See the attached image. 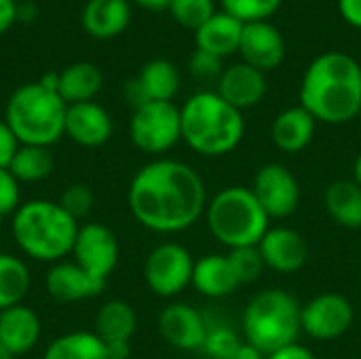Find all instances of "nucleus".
I'll return each instance as SVG.
<instances>
[{"label": "nucleus", "mask_w": 361, "mask_h": 359, "mask_svg": "<svg viewBox=\"0 0 361 359\" xmlns=\"http://www.w3.org/2000/svg\"><path fill=\"white\" fill-rule=\"evenodd\" d=\"M135 2H137V4H142V6H146V8H154V11H159V8H167L171 0H135Z\"/></svg>", "instance_id": "c03bdc74"}, {"label": "nucleus", "mask_w": 361, "mask_h": 359, "mask_svg": "<svg viewBox=\"0 0 361 359\" xmlns=\"http://www.w3.org/2000/svg\"><path fill=\"white\" fill-rule=\"evenodd\" d=\"M53 154L44 146H25L19 144L11 165L6 167L19 184L42 182L53 174Z\"/></svg>", "instance_id": "c85d7f7f"}, {"label": "nucleus", "mask_w": 361, "mask_h": 359, "mask_svg": "<svg viewBox=\"0 0 361 359\" xmlns=\"http://www.w3.org/2000/svg\"><path fill=\"white\" fill-rule=\"evenodd\" d=\"M167 8L182 28L195 32L216 13L214 0H171Z\"/></svg>", "instance_id": "2f4dec72"}, {"label": "nucleus", "mask_w": 361, "mask_h": 359, "mask_svg": "<svg viewBox=\"0 0 361 359\" xmlns=\"http://www.w3.org/2000/svg\"><path fill=\"white\" fill-rule=\"evenodd\" d=\"M188 70L192 76H197L199 80H212V78H220L224 68H222V57L212 55L207 51L195 49V53L190 55L188 61Z\"/></svg>", "instance_id": "c9c22d12"}, {"label": "nucleus", "mask_w": 361, "mask_h": 359, "mask_svg": "<svg viewBox=\"0 0 361 359\" xmlns=\"http://www.w3.org/2000/svg\"><path fill=\"white\" fill-rule=\"evenodd\" d=\"M328 216L343 229H361V186L355 180H334L324 195Z\"/></svg>", "instance_id": "a878e982"}, {"label": "nucleus", "mask_w": 361, "mask_h": 359, "mask_svg": "<svg viewBox=\"0 0 361 359\" xmlns=\"http://www.w3.org/2000/svg\"><path fill=\"white\" fill-rule=\"evenodd\" d=\"M68 104L57 91L38 83L21 85L6 102L4 123L19 144L51 148L66 133Z\"/></svg>", "instance_id": "39448f33"}, {"label": "nucleus", "mask_w": 361, "mask_h": 359, "mask_svg": "<svg viewBox=\"0 0 361 359\" xmlns=\"http://www.w3.org/2000/svg\"><path fill=\"white\" fill-rule=\"evenodd\" d=\"M228 262L239 279V284H254L256 279L262 277L264 273V260L260 256L258 245L254 248H237V250H228Z\"/></svg>", "instance_id": "473e14b6"}, {"label": "nucleus", "mask_w": 361, "mask_h": 359, "mask_svg": "<svg viewBox=\"0 0 361 359\" xmlns=\"http://www.w3.org/2000/svg\"><path fill=\"white\" fill-rule=\"evenodd\" d=\"M195 290L207 298H226L237 292L241 286L228 256L224 254H209L199 260H195L192 269V281Z\"/></svg>", "instance_id": "412c9836"}, {"label": "nucleus", "mask_w": 361, "mask_h": 359, "mask_svg": "<svg viewBox=\"0 0 361 359\" xmlns=\"http://www.w3.org/2000/svg\"><path fill=\"white\" fill-rule=\"evenodd\" d=\"M40 332L42 326L36 311H32L23 303L0 311V345L13 358L34 349L40 339Z\"/></svg>", "instance_id": "6ab92c4d"}, {"label": "nucleus", "mask_w": 361, "mask_h": 359, "mask_svg": "<svg viewBox=\"0 0 361 359\" xmlns=\"http://www.w3.org/2000/svg\"><path fill=\"white\" fill-rule=\"evenodd\" d=\"M131 216L148 231L173 235L190 229L207 207L203 178L186 163L157 159L131 178L127 190Z\"/></svg>", "instance_id": "f257e3e1"}, {"label": "nucleus", "mask_w": 361, "mask_h": 359, "mask_svg": "<svg viewBox=\"0 0 361 359\" xmlns=\"http://www.w3.org/2000/svg\"><path fill=\"white\" fill-rule=\"evenodd\" d=\"M353 180H355V182L361 186V152L357 154L355 163H353Z\"/></svg>", "instance_id": "a18cd8bd"}, {"label": "nucleus", "mask_w": 361, "mask_h": 359, "mask_svg": "<svg viewBox=\"0 0 361 359\" xmlns=\"http://www.w3.org/2000/svg\"><path fill=\"white\" fill-rule=\"evenodd\" d=\"M19 148V142L17 138L13 135V131L8 129V125L4 121H0V167H8L15 152Z\"/></svg>", "instance_id": "4c0bfd02"}, {"label": "nucleus", "mask_w": 361, "mask_h": 359, "mask_svg": "<svg viewBox=\"0 0 361 359\" xmlns=\"http://www.w3.org/2000/svg\"><path fill=\"white\" fill-rule=\"evenodd\" d=\"M267 359H317V358L313 355V351H311V349H307V347H302V345H298V343H292V345H288V347H283V349H279V351H275V353L267 355Z\"/></svg>", "instance_id": "ea45409f"}, {"label": "nucleus", "mask_w": 361, "mask_h": 359, "mask_svg": "<svg viewBox=\"0 0 361 359\" xmlns=\"http://www.w3.org/2000/svg\"><path fill=\"white\" fill-rule=\"evenodd\" d=\"M243 25L239 19H235L233 15L224 13V11H216L197 32H195V40H197V49L207 51L212 55L218 57H226L239 51V42H241V34H243Z\"/></svg>", "instance_id": "5701e85b"}, {"label": "nucleus", "mask_w": 361, "mask_h": 359, "mask_svg": "<svg viewBox=\"0 0 361 359\" xmlns=\"http://www.w3.org/2000/svg\"><path fill=\"white\" fill-rule=\"evenodd\" d=\"M216 93L237 110H247L260 104L267 95V78L264 72L256 70L254 66L241 61L228 66L222 76L218 78Z\"/></svg>", "instance_id": "f3484780"}, {"label": "nucleus", "mask_w": 361, "mask_h": 359, "mask_svg": "<svg viewBox=\"0 0 361 359\" xmlns=\"http://www.w3.org/2000/svg\"><path fill=\"white\" fill-rule=\"evenodd\" d=\"M21 205V193H19V182L15 176L0 167V218L13 216Z\"/></svg>", "instance_id": "e433bc0d"}, {"label": "nucleus", "mask_w": 361, "mask_h": 359, "mask_svg": "<svg viewBox=\"0 0 361 359\" xmlns=\"http://www.w3.org/2000/svg\"><path fill=\"white\" fill-rule=\"evenodd\" d=\"M315 125L317 121L311 116V112L298 104V106L286 108L283 112L275 116L271 125V140L281 152L296 154L313 142Z\"/></svg>", "instance_id": "aec40b11"}, {"label": "nucleus", "mask_w": 361, "mask_h": 359, "mask_svg": "<svg viewBox=\"0 0 361 359\" xmlns=\"http://www.w3.org/2000/svg\"><path fill=\"white\" fill-rule=\"evenodd\" d=\"M57 203L61 205V209L66 214H70L78 222L93 207V190L87 184H72V186H68L61 193V197H59Z\"/></svg>", "instance_id": "f704fd0d"}, {"label": "nucleus", "mask_w": 361, "mask_h": 359, "mask_svg": "<svg viewBox=\"0 0 361 359\" xmlns=\"http://www.w3.org/2000/svg\"><path fill=\"white\" fill-rule=\"evenodd\" d=\"M44 288L47 294L57 303H80L99 296L106 288V281L95 279L74 260H59L49 269Z\"/></svg>", "instance_id": "dca6fc26"}, {"label": "nucleus", "mask_w": 361, "mask_h": 359, "mask_svg": "<svg viewBox=\"0 0 361 359\" xmlns=\"http://www.w3.org/2000/svg\"><path fill=\"white\" fill-rule=\"evenodd\" d=\"M207 229L228 250L254 248L271 229V218L254 197L252 188L228 186L212 197L205 207Z\"/></svg>", "instance_id": "423d86ee"}, {"label": "nucleus", "mask_w": 361, "mask_h": 359, "mask_svg": "<svg viewBox=\"0 0 361 359\" xmlns=\"http://www.w3.org/2000/svg\"><path fill=\"white\" fill-rule=\"evenodd\" d=\"M252 193L271 220L290 218L300 203L298 180L281 163H269L260 167L254 176Z\"/></svg>", "instance_id": "9b49d317"}, {"label": "nucleus", "mask_w": 361, "mask_h": 359, "mask_svg": "<svg viewBox=\"0 0 361 359\" xmlns=\"http://www.w3.org/2000/svg\"><path fill=\"white\" fill-rule=\"evenodd\" d=\"M300 106L317 123L343 125L360 116L361 66L355 57L328 51L315 57L300 83Z\"/></svg>", "instance_id": "f03ea898"}, {"label": "nucleus", "mask_w": 361, "mask_h": 359, "mask_svg": "<svg viewBox=\"0 0 361 359\" xmlns=\"http://www.w3.org/2000/svg\"><path fill=\"white\" fill-rule=\"evenodd\" d=\"M338 13L349 25L361 30V0H338Z\"/></svg>", "instance_id": "58836bf2"}, {"label": "nucleus", "mask_w": 361, "mask_h": 359, "mask_svg": "<svg viewBox=\"0 0 361 359\" xmlns=\"http://www.w3.org/2000/svg\"><path fill=\"white\" fill-rule=\"evenodd\" d=\"M159 332L180 351H201L207 339V320L184 303L167 305L159 315Z\"/></svg>", "instance_id": "ddd939ff"}, {"label": "nucleus", "mask_w": 361, "mask_h": 359, "mask_svg": "<svg viewBox=\"0 0 361 359\" xmlns=\"http://www.w3.org/2000/svg\"><path fill=\"white\" fill-rule=\"evenodd\" d=\"M19 17L17 0H0V34H4Z\"/></svg>", "instance_id": "a19ab883"}, {"label": "nucleus", "mask_w": 361, "mask_h": 359, "mask_svg": "<svg viewBox=\"0 0 361 359\" xmlns=\"http://www.w3.org/2000/svg\"><path fill=\"white\" fill-rule=\"evenodd\" d=\"M133 146L146 154H163L182 140L180 108L173 102H148L133 110L129 121Z\"/></svg>", "instance_id": "6e6552de"}, {"label": "nucleus", "mask_w": 361, "mask_h": 359, "mask_svg": "<svg viewBox=\"0 0 361 359\" xmlns=\"http://www.w3.org/2000/svg\"><path fill=\"white\" fill-rule=\"evenodd\" d=\"M360 118H361V108H360Z\"/></svg>", "instance_id": "de8ad7c7"}, {"label": "nucleus", "mask_w": 361, "mask_h": 359, "mask_svg": "<svg viewBox=\"0 0 361 359\" xmlns=\"http://www.w3.org/2000/svg\"><path fill=\"white\" fill-rule=\"evenodd\" d=\"M300 332V305L286 290H262L252 296L243 311L245 343L256 347L264 358L296 343Z\"/></svg>", "instance_id": "0eeeda50"}, {"label": "nucleus", "mask_w": 361, "mask_h": 359, "mask_svg": "<svg viewBox=\"0 0 361 359\" xmlns=\"http://www.w3.org/2000/svg\"><path fill=\"white\" fill-rule=\"evenodd\" d=\"M258 250L264 267L281 275L298 273L309 260V245L305 237L288 226L269 229L267 235L260 239Z\"/></svg>", "instance_id": "4468645a"}, {"label": "nucleus", "mask_w": 361, "mask_h": 359, "mask_svg": "<svg viewBox=\"0 0 361 359\" xmlns=\"http://www.w3.org/2000/svg\"><path fill=\"white\" fill-rule=\"evenodd\" d=\"M72 256L74 262L82 267L89 275L99 281H108L118 264V239L108 226L99 222L82 224L78 226Z\"/></svg>", "instance_id": "f8f14e48"}, {"label": "nucleus", "mask_w": 361, "mask_h": 359, "mask_svg": "<svg viewBox=\"0 0 361 359\" xmlns=\"http://www.w3.org/2000/svg\"><path fill=\"white\" fill-rule=\"evenodd\" d=\"M222 11L239 19L241 23H254V21H269L273 17L283 0H220Z\"/></svg>", "instance_id": "7c9ffc66"}, {"label": "nucleus", "mask_w": 361, "mask_h": 359, "mask_svg": "<svg viewBox=\"0 0 361 359\" xmlns=\"http://www.w3.org/2000/svg\"><path fill=\"white\" fill-rule=\"evenodd\" d=\"M82 148L104 146L112 135V118L97 102L72 104L66 110V133Z\"/></svg>", "instance_id": "a211bd4d"}, {"label": "nucleus", "mask_w": 361, "mask_h": 359, "mask_svg": "<svg viewBox=\"0 0 361 359\" xmlns=\"http://www.w3.org/2000/svg\"><path fill=\"white\" fill-rule=\"evenodd\" d=\"M239 53L245 63L254 66L260 72L275 70L286 59L283 34L271 21L245 23L239 42Z\"/></svg>", "instance_id": "2eb2a0df"}, {"label": "nucleus", "mask_w": 361, "mask_h": 359, "mask_svg": "<svg viewBox=\"0 0 361 359\" xmlns=\"http://www.w3.org/2000/svg\"><path fill=\"white\" fill-rule=\"evenodd\" d=\"M102 72L91 61H76L57 72V93L68 106L93 102L102 89Z\"/></svg>", "instance_id": "b1692460"}, {"label": "nucleus", "mask_w": 361, "mask_h": 359, "mask_svg": "<svg viewBox=\"0 0 361 359\" xmlns=\"http://www.w3.org/2000/svg\"><path fill=\"white\" fill-rule=\"evenodd\" d=\"M137 328L135 309L127 300H108L95 315V334L106 343H131Z\"/></svg>", "instance_id": "393cba45"}, {"label": "nucleus", "mask_w": 361, "mask_h": 359, "mask_svg": "<svg viewBox=\"0 0 361 359\" xmlns=\"http://www.w3.org/2000/svg\"><path fill=\"white\" fill-rule=\"evenodd\" d=\"M82 28L93 38H114L123 34L131 21V6L127 0H89L82 8Z\"/></svg>", "instance_id": "4be33fe9"}, {"label": "nucleus", "mask_w": 361, "mask_h": 359, "mask_svg": "<svg viewBox=\"0 0 361 359\" xmlns=\"http://www.w3.org/2000/svg\"><path fill=\"white\" fill-rule=\"evenodd\" d=\"M0 359H15V358H13V355H11V353H8V351H6V349L0 345Z\"/></svg>", "instance_id": "49530a36"}, {"label": "nucleus", "mask_w": 361, "mask_h": 359, "mask_svg": "<svg viewBox=\"0 0 361 359\" xmlns=\"http://www.w3.org/2000/svg\"><path fill=\"white\" fill-rule=\"evenodd\" d=\"M231 359H267L256 347H252V345H247V343H243L235 353H233V358Z\"/></svg>", "instance_id": "37998d69"}, {"label": "nucleus", "mask_w": 361, "mask_h": 359, "mask_svg": "<svg viewBox=\"0 0 361 359\" xmlns=\"http://www.w3.org/2000/svg\"><path fill=\"white\" fill-rule=\"evenodd\" d=\"M355 313L349 298L336 292L317 294L300 307V328L315 341H336L349 332Z\"/></svg>", "instance_id": "9d476101"}, {"label": "nucleus", "mask_w": 361, "mask_h": 359, "mask_svg": "<svg viewBox=\"0 0 361 359\" xmlns=\"http://www.w3.org/2000/svg\"><path fill=\"white\" fill-rule=\"evenodd\" d=\"M11 231L17 248L27 258L55 264L72 254L78 222L57 201L32 199L13 214Z\"/></svg>", "instance_id": "20e7f679"}, {"label": "nucleus", "mask_w": 361, "mask_h": 359, "mask_svg": "<svg viewBox=\"0 0 361 359\" xmlns=\"http://www.w3.org/2000/svg\"><path fill=\"white\" fill-rule=\"evenodd\" d=\"M106 351L110 359H127L131 355V343H110L106 345Z\"/></svg>", "instance_id": "79ce46f5"}, {"label": "nucleus", "mask_w": 361, "mask_h": 359, "mask_svg": "<svg viewBox=\"0 0 361 359\" xmlns=\"http://www.w3.org/2000/svg\"><path fill=\"white\" fill-rule=\"evenodd\" d=\"M42 359H110L104 341L95 332L78 330L51 341Z\"/></svg>", "instance_id": "cd10ccee"}, {"label": "nucleus", "mask_w": 361, "mask_h": 359, "mask_svg": "<svg viewBox=\"0 0 361 359\" xmlns=\"http://www.w3.org/2000/svg\"><path fill=\"white\" fill-rule=\"evenodd\" d=\"M243 345V341L237 336V332L222 324H209L207 322V339L201 351H205L212 359H231L233 353Z\"/></svg>", "instance_id": "72a5a7b5"}, {"label": "nucleus", "mask_w": 361, "mask_h": 359, "mask_svg": "<svg viewBox=\"0 0 361 359\" xmlns=\"http://www.w3.org/2000/svg\"><path fill=\"white\" fill-rule=\"evenodd\" d=\"M30 284L32 277L27 264L13 254H0V311L21 305Z\"/></svg>", "instance_id": "c756f323"}, {"label": "nucleus", "mask_w": 361, "mask_h": 359, "mask_svg": "<svg viewBox=\"0 0 361 359\" xmlns=\"http://www.w3.org/2000/svg\"><path fill=\"white\" fill-rule=\"evenodd\" d=\"M144 102H171L180 89V72L167 59H150L133 78Z\"/></svg>", "instance_id": "bb28decb"}, {"label": "nucleus", "mask_w": 361, "mask_h": 359, "mask_svg": "<svg viewBox=\"0 0 361 359\" xmlns=\"http://www.w3.org/2000/svg\"><path fill=\"white\" fill-rule=\"evenodd\" d=\"M182 140L203 157L233 152L243 135V112L226 104L216 91H199L180 108Z\"/></svg>", "instance_id": "7ed1b4c3"}, {"label": "nucleus", "mask_w": 361, "mask_h": 359, "mask_svg": "<svg viewBox=\"0 0 361 359\" xmlns=\"http://www.w3.org/2000/svg\"><path fill=\"white\" fill-rule=\"evenodd\" d=\"M195 260L190 252L173 241L157 245L144 262V279L150 292L161 298L178 296L192 281Z\"/></svg>", "instance_id": "1a4fd4ad"}]
</instances>
